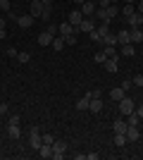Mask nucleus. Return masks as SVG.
<instances>
[{"label":"nucleus","mask_w":143,"mask_h":160,"mask_svg":"<svg viewBox=\"0 0 143 160\" xmlns=\"http://www.w3.org/2000/svg\"><path fill=\"white\" fill-rule=\"evenodd\" d=\"M64 153H67V141L55 139L53 141V158L55 160H62V158H64Z\"/></svg>","instance_id":"1"},{"label":"nucleus","mask_w":143,"mask_h":160,"mask_svg":"<svg viewBox=\"0 0 143 160\" xmlns=\"http://www.w3.org/2000/svg\"><path fill=\"white\" fill-rule=\"evenodd\" d=\"M134 100H131V96H124L122 100H119V115H129V112H134Z\"/></svg>","instance_id":"2"},{"label":"nucleus","mask_w":143,"mask_h":160,"mask_svg":"<svg viewBox=\"0 0 143 160\" xmlns=\"http://www.w3.org/2000/svg\"><path fill=\"white\" fill-rule=\"evenodd\" d=\"M29 143H31V148H34V151H38V148H41V132H38V129L36 127H31V132H29Z\"/></svg>","instance_id":"3"},{"label":"nucleus","mask_w":143,"mask_h":160,"mask_svg":"<svg viewBox=\"0 0 143 160\" xmlns=\"http://www.w3.org/2000/svg\"><path fill=\"white\" fill-rule=\"evenodd\" d=\"M93 29H95V22L91 19V17H83V22L79 24V27H76V31H81V33H91Z\"/></svg>","instance_id":"4"},{"label":"nucleus","mask_w":143,"mask_h":160,"mask_svg":"<svg viewBox=\"0 0 143 160\" xmlns=\"http://www.w3.org/2000/svg\"><path fill=\"white\" fill-rule=\"evenodd\" d=\"M57 33L60 36H76V27H72L69 22H62L60 27H57Z\"/></svg>","instance_id":"5"},{"label":"nucleus","mask_w":143,"mask_h":160,"mask_svg":"<svg viewBox=\"0 0 143 160\" xmlns=\"http://www.w3.org/2000/svg\"><path fill=\"white\" fill-rule=\"evenodd\" d=\"M117 53L122 55V58H134V53H136V48H134V43H122Z\"/></svg>","instance_id":"6"},{"label":"nucleus","mask_w":143,"mask_h":160,"mask_svg":"<svg viewBox=\"0 0 143 160\" xmlns=\"http://www.w3.org/2000/svg\"><path fill=\"white\" fill-rule=\"evenodd\" d=\"M102 65H105L107 74H117V72H119V62H117V58H107V60L102 62Z\"/></svg>","instance_id":"7"},{"label":"nucleus","mask_w":143,"mask_h":160,"mask_svg":"<svg viewBox=\"0 0 143 160\" xmlns=\"http://www.w3.org/2000/svg\"><path fill=\"white\" fill-rule=\"evenodd\" d=\"M129 19V29H141V24H143V14L141 12H134L131 17H126Z\"/></svg>","instance_id":"8"},{"label":"nucleus","mask_w":143,"mask_h":160,"mask_svg":"<svg viewBox=\"0 0 143 160\" xmlns=\"http://www.w3.org/2000/svg\"><path fill=\"white\" fill-rule=\"evenodd\" d=\"M67 22L72 24V27H79V24L83 22V12H81V10H72V14H69Z\"/></svg>","instance_id":"9"},{"label":"nucleus","mask_w":143,"mask_h":160,"mask_svg":"<svg viewBox=\"0 0 143 160\" xmlns=\"http://www.w3.org/2000/svg\"><path fill=\"white\" fill-rule=\"evenodd\" d=\"M14 22H17L21 29H29L31 24H34V17H31V14H19V17H17Z\"/></svg>","instance_id":"10"},{"label":"nucleus","mask_w":143,"mask_h":160,"mask_svg":"<svg viewBox=\"0 0 143 160\" xmlns=\"http://www.w3.org/2000/svg\"><path fill=\"white\" fill-rule=\"evenodd\" d=\"M81 12H83V17H93L95 14V2L93 0H86V2L81 5Z\"/></svg>","instance_id":"11"},{"label":"nucleus","mask_w":143,"mask_h":160,"mask_svg":"<svg viewBox=\"0 0 143 160\" xmlns=\"http://www.w3.org/2000/svg\"><path fill=\"white\" fill-rule=\"evenodd\" d=\"M126 127H129V124H126V120H122V117L112 122V132H115V134H124V132H126Z\"/></svg>","instance_id":"12"},{"label":"nucleus","mask_w":143,"mask_h":160,"mask_svg":"<svg viewBox=\"0 0 143 160\" xmlns=\"http://www.w3.org/2000/svg\"><path fill=\"white\" fill-rule=\"evenodd\" d=\"M124 136H126V141H138L141 139V132H138V127H126Z\"/></svg>","instance_id":"13"},{"label":"nucleus","mask_w":143,"mask_h":160,"mask_svg":"<svg viewBox=\"0 0 143 160\" xmlns=\"http://www.w3.org/2000/svg\"><path fill=\"white\" fill-rule=\"evenodd\" d=\"M41 14H43V2L41 0H31V17L36 19V17H41Z\"/></svg>","instance_id":"14"},{"label":"nucleus","mask_w":143,"mask_h":160,"mask_svg":"<svg viewBox=\"0 0 143 160\" xmlns=\"http://www.w3.org/2000/svg\"><path fill=\"white\" fill-rule=\"evenodd\" d=\"M53 38H55V36L50 31H41V33H38V46H50Z\"/></svg>","instance_id":"15"},{"label":"nucleus","mask_w":143,"mask_h":160,"mask_svg":"<svg viewBox=\"0 0 143 160\" xmlns=\"http://www.w3.org/2000/svg\"><path fill=\"white\" fill-rule=\"evenodd\" d=\"M7 136H10V139H19L21 136V129H19V124H7Z\"/></svg>","instance_id":"16"},{"label":"nucleus","mask_w":143,"mask_h":160,"mask_svg":"<svg viewBox=\"0 0 143 160\" xmlns=\"http://www.w3.org/2000/svg\"><path fill=\"white\" fill-rule=\"evenodd\" d=\"M124 96H126V91H124L122 86H117V88H112V91H110V100H117V103H119Z\"/></svg>","instance_id":"17"},{"label":"nucleus","mask_w":143,"mask_h":160,"mask_svg":"<svg viewBox=\"0 0 143 160\" xmlns=\"http://www.w3.org/2000/svg\"><path fill=\"white\" fill-rule=\"evenodd\" d=\"M88 110L91 112H100L102 110V98H91L88 100Z\"/></svg>","instance_id":"18"},{"label":"nucleus","mask_w":143,"mask_h":160,"mask_svg":"<svg viewBox=\"0 0 143 160\" xmlns=\"http://www.w3.org/2000/svg\"><path fill=\"white\" fill-rule=\"evenodd\" d=\"M129 41L131 43H141L143 41V31L141 29H129Z\"/></svg>","instance_id":"19"},{"label":"nucleus","mask_w":143,"mask_h":160,"mask_svg":"<svg viewBox=\"0 0 143 160\" xmlns=\"http://www.w3.org/2000/svg\"><path fill=\"white\" fill-rule=\"evenodd\" d=\"M38 155H41V158H53V146H50V143H41Z\"/></svg>","instance_id":"20"},{"label":"nucleus","mask_w":143,"mask_h":160,"mask_svg":"<svg viewBox=\"0 0 143 160\" xmlns=\"http://www.w3.org/2000/svg\"><path fill=\"white\" fill-rule=\"evenodd\" d=\"M50 46H53V50H64V46H67V43H64V36L53 38V43H50Z\"/></svg>","instance_id":"21"},{"label":"nucleus","mask_w":143,"mask_h":160,"mask_svg":"<svg viewBox=\"0 0 143 160\" xmlns=\"http://www.w3.org/2000/svg\"><path fill=\"white\" fill-rule=\"evenodd\" d=\"M138 122H141V117H138L136 112H129V115H126V124H129V127H138Z\"/></svg>","instance_id":"22"},{"label":"nucleus","mask_w":143,"mask_h":160,"mask_svg":"<svg viewBox=\"0 0 143 160\" xmlns=\"http://www.w3.org/2000/svg\"><path fill=\"white\" fill-rule=\"evenodd\" d=\"M102 53H105V58H119L117 46H105V48H102Z\"/></svg>","instance_id":"23"},{"label":"nucleus","mask_w":143,"mask_h":160,"mask_svg":"<svg viewBox=\"0 0 143 160\" xmlns=\"http://www.w3.org/2000/svg\"><path fill=\"white\" fill-rule=\"evenodd\" d=\"M117 41H119V43H131V41H129V29L117 31Z\"/></svg>","instance_id":"24"},{"label":"nucleus","mask_w":143,"mask_h":160,"mask_svg":"<svg viewBox=\"0 0 143 160\" xmlns=\"http://www.w3.org/2000/svg\"><path fill=\"white\" fill-rule=\"evenodd\" d=\"M134 12H136V7H134V2H126V5L122 7V14H124V17H131Z\"/></svg>","instance_id":"25"},{"label":"nucleus","mask_w":143,"mask_h":160,"mask_svg":"<svg viewBox=\"0 0 143 160\" xmlns=\"http://www.w3.org/2000/svg\"><path fill=\"white\" fill-rule=\"evenodd\" d=\"M76 110H88V96H83V98L76 100Z\"/></svg>","instance_id":"26"},{"label":"nucleus","mask_w":143,"mask_h":160,"mask_svg":"<svg viewBox=\"0 0 143 160\" xmlns=\"http://www.w3.org/2000/svg\"><path fill=\"white\" fill-rule=\"evenodd\" d=\"M105 10H107V17H110V19H115L117 14H119V7H117V5H107Z\"/></svg>","instance_id":"27"},{"label":"nucleus","mask_w":143,"mask_h":160,"mask_svg":"<svg viewBox=\"0 0 143 160\" xmlns=\"http://www.w3.org/2000/svg\"><path fill=\"white\" fill-rule=\"evenodd\" d=\"M102 43H105V46H117L119 41H117V36H112V33H107V36L102 38Z\"/></svg>","instance_id":"28"},{"label":"nucleus","mask_w":143,"mask_h":160,"mask_svg":"<svg viewBox=\"0 0 143 160\" xmlns=\"http://www.w3.org/2000/svg\"><path fill=\"white\" fill-rule=\"evenodd\" d=\"M112 141H115V146L122 148L124 143H126V136H124V134H115V139H112Z\"/></svg>","instance_id":"29"},{"label":"nucleus","mask_w":143,"mask_h":160,"mask_svg":"<svg viewBox=\"0 0 143 160\" xmlns=\"http://www.w3.org/2000/svg\"><path fill=\"white\" fill-rule=\"evenodd\" d=\"M17 60H19L21 65H26V62L31 60V55H29V53H17Z\"/></svg>","instance_id":"30"},{"label":"nucleus","mask_w":143,"mask_h":160,"mask_svg":"<svg viewBox=\"0 0 143 160\" xmlns=\"http://www.w3.org/2000/svg\"><path fill=\"white\" fill-rule=\"evenodd\" d=\"M50 17H53V7H43V14H41V19H50Z\"/></svg>","instance_id":"31"},{"label":"nucleus","mask_w":143,"mask_h":160,"mask_svg":"<svg viewBox=\"0 0 143 160\" xmlns=\"http://www.w3.org/2000/svg\"><path fill=\"white\" fill-rule=\"evenodd\" d=\"M41 141H43V143H50V146H53L55 136H53V134H41Z\"/></svg>","instance_id":"32"},{"label":"nucleus","mask_w":143,"mask_h":160,"mask_svg":"<svg viewBox=\"0 0 143 160\" xmlns=\"http://www.w3.org/2000/svg\"><path fill=\"white\" fill-rule=\"evenodd\" d=\"M93 60L98 62V65H102V62L107 60V58H105V53H102V50H100V53H95V55H93Z\"/></svg>","instance_id":"33"},{"label":"nucleus","mask_w":143,"mask_h":160,"mask_svg":"<svg viewBox=\"0 0 143 160\" xmlns=\"http://www.w3.org/2000/svg\"><path fill=\"white\" fill-rule=\"evenodd\" d=\"M134 86H138V88H143V74H136V77H134Z\"/></svg>","instance_id":"34"},{"label":"nucleus","mask_w":143,"mask_h":160,"mask_svg":"<svg viewBox=\"0 0 143 160\" xmlns=\"http://www.w3.org/2000/svg\"><path fill=\"white\" fill-rule=\"evenodd\" d=\"M0 12H10V0H0Z\"/></svg>","instance_id":"35"},{"label":"nucleus","mask_w":143,"mask_h":160,"mask_svg":"<svg viewBox=\"0 0 143 160\" xmlns=\"http://www.w3.org/2000/svg\"><path fill=\"white\" fill-rule=\"evenodd\" d=\"M7 124H21V117L19 115H10V122Z\"/></svg>","instance_id":"36"},{"label":"nucleus","mask_w":143,"mask_h":160,"mask_svg":"<svg viewBox=\"0 0 143 160\" xmlns=\"http://www.w3.org/2000/svg\"><path fill=\"white\" fill-rule=\"evenodd\" d=\"M86 96H88V100H91V98H100L102 93H100V91H98V88H93V91H88V93H86Z\"/></svg>","instance_id":"37"},{"label":"nucleus","mask_w":143,"mask_h":160,"mask_svg":"<svg viewBox=\"0 0 143 160\" xmlns=\"http://www.w3.org/2000/svg\"><path fill=\"white\" fill-rule=\"evenodd\" d=\"M131 86H134V81H131V79H124L122 81V88H124V91H129Z\"/></svg>","instance_id":"38"},{"label":"nucleus","mask_w":143,"mask_h":160,"mask_svg":"<svg viewBox=\"0 0 143 160\" xmlns=\"http://www.w3.org/2000/svg\"><path fill=\"white\" fill-rule=\"evenodd\" d=\"M91 41H95V43H100V33L95 31V29H93V31H91Z\"/></svg>","instance_id":"39"},{"label":"nucleus","mask_w":143,"mask_h":160,"mask_svg":"<svg viewBox=\"0 0 143 160\" xmlns=\"http://www.w3.org/2000/svg\"><path fill=\"white\" fill-rule=\"evenodd\" d=\"M64 43H67V46H74V43H76V36H64Z\"/></svg>","instance_id":"40"},{"label":"nucleus","mask_w":143,"mask_h":160,"mask_svg":"<svg viewBox=\"0 0 143 160\" xmlns=\"http://www.w3.org/2000/svg\"><path fill=\"white\" fill-rule=\"evenodd\" d=\"M7 110H10V105H7V103H0V115H7Z\"/></svg>","instance_id":"41"},{"label":"nucleus","mask_w":143,"mask_h":160,"mask_svg":"<svg viewBox=\"0 0 143 160\" xmlns=\"http://www.w3.org/2000/svg\"><path fill=\"white\" fill-rule=\"evenodd\" d=\"M134 112H136V115H138V117H141V120H143V105H138V108H134Z\"/></svg>","instance_id":"42"},{"label":"nucleus","mask_w":143,"mask_h":160,"mask_svg":"<svg viewBox=\"0 0 143 160\" xmlns=\"http://www.w3.org/2000/svg\"><path fill=\"white\" fill-rule=\"evenodd\" d=\"M45 31H50V33H53V36H55V33H57V27H55V24H50V27H48Z\"/></svg>","instance_id":"43"},{"label":"nucleus","mask_w":143,"mask_h":160,"mask_svg":"<svg viewBox=\"0 0 143 160\" xmlns=\"http://www.w3.org/2000/svg\"><path fill=\"white\" fill-rule=\"evenodd\" d=\"M86 160H98V153H86Z\"/></svg>","instance_id":"44"},{"label":"nucleus","mask_w":143,"mask_h":160,"mask_svg":"<svg viewBox=\"0 0 143 160\" xmlns=\"http://www.w3.org/2000/svg\"><path fill=\"white\" fill-rule=\"evenodd\" d=\"M43 2V7H53V0H41Z\"/></svg>","instance_id":"45"},{"label":"nucleus","mask_w":143,"mask_h":160,"mask_svg":"<svg viewBox=\"0 0 143 160\" xmlns=\"http://www.w3.org/2000/svg\"><path fill=\"white\" fill-rule=\"evenodd\" d=\"M136 12H141V14H143V0H141V2H138V7H136Z\"/></svg>","instance_id":"46"},{"label":"nucleus","mask_w":143,"mask_h":160,"mask_svg":"<svg viewBox=\"0 0 143 160\" xmlns=\"http://www.w3.org/2000/svg\"><path fill=\"white\" fill-rule=\"evenodd\" d=\"M5 24H7V19H2V17H0V29H5Z\"/></svg>","instance_id":"47"},{"label":"nucleus","mask_w":143,"mask_h":160,"mask_svg":"<svg viewBox=\"0 0 143 160\" xmlns=\"http://www.w3.org/2000/svg\"><path fill=\"white\" fill-rule=\"evenodd\" d=\"M72 2H76V5H83V2H86V0H72Z\"/></svg>","instance_id":"48"},{"label":"nucleus","mask_w":143,"mask_h":160,"mask_svg":"<svg viewBox=\"0 0 143 160\" xmlns=\"http://www.w3.org/2000/svg\"><path fill=\"white\" fill-rule=\"evenodd\" d=\"M107 2H110V5H115V2H117V0H107Z\"/></svg>","instance_id":"49"},{"label":"nucleus","mask_w":143,"mask_h":160,"mask_svg":"<svg viewBox=\"0 0 143 160\" xmlns=\"http://www.w3.org/2000/svg\"><path fill=\"white\" fill-rule=\"evenodd\" d=\"M126 2H136V0H126Z\"/></svg>","instance_id":"50"},{"label":"nucleus","mask_w":143,"mask_h":160,"mask_svg":"<svg viewBox=\"0 0 143 160\" xmlns=\"http://www.w3.org/2000/svg\"><path fill=\"white\" fill-rule=\"evenodd\" d=\"M0 103H2V100H0Z\"/></svg>","instance_id":"51"}]
</instances>
